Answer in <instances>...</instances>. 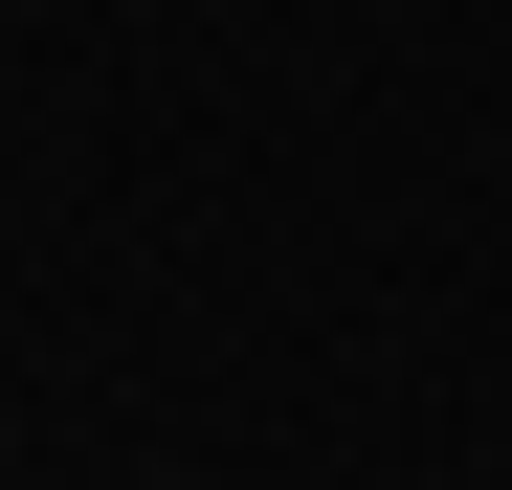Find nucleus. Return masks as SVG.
I'll list each match as a JSON object with an SVG mask.
<instances>
[{
	"label": "nucleus",
	"mask_w": 512,
	"mask_h": 490,
	"mask_svg": "<svg viewBox=\"0 0 512 490\" xmlns=\"http://www.w3.org/2000/svg\"><path fill=\"white\" fill-rule=\"evenodd\" d=\"M134 490H179V468H134Z\"/></svg>",
	"instance_id": "nucleus-1"
}]
</instances>
